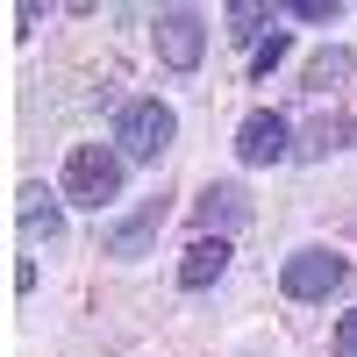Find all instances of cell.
<instances>
[{"instance_id":"cell-1","label":"cell","mask_w":357,"mask_h":357,"mask_svg":"<svg viewBox=\"0 0 357 357\" xmlns=\"http://www.w3.org/2000/svg\"><path fill=\"white\" fill-rule=\"evenodd\" d=\"M172 136H178V114L165 100H129L114 114V143H122V158H136V165H158L172 151Z\"/></svg>"},{"instance_id":"cell-2","label":"cell","mask_w":357,"mask_h":357,"mask_svg":"<svg viewBox=\"0 0 357 357\" xmlns=\"http://www.w3.org/2000/svg\"><path fill=\"white\" fill-rule=\"evenodd\" d=\"M65 200L93 207V215L107 200H122V158H114L107 143H79V151L65 158Z\"/></svg>"},{"instance_id":"cell-3","label":"cell","mask_w":357,"mask_h":357,"mask_svg":"<svg viewBox=\"0 0 357 357\" xmlns=\"http://www.w3.org/2000/svg\"><path fill=\"white\" fill-rule=\"evenodd\" d=\"M343 272H350V264L336 250H293L279 264V286H286V301H329V293L343 286Z\"/></svg>"},{"instance_id":"cell-4","label":"cell","mask_w":357,"mask_h":357,"mask_svg":"<svg viewBox=\"0 0 357 357\" xmlns=\"http://www.w3.org/2000/svg\"><path fill=\"white\" fill-rule=\"evenodd\" d=\"M200 50H207V22H200L193 8H165V15H158V57H165L172 72H193Z\"/></svg>"},{"instance_id":"cell-5","label":"cell","mask_w":357,"mask_h":357,"mask_svg":"<svg viewBox=\"0 0 357 357\" xmlns=\"http://www.w3.org/2000/svg\"><path fill=\"white\" fill-rule=\"evenodd\" d=\"M293 151V136H286V122H279V114H243V129H236V158H243V165H279Z\"/></svg>"},{"instance_id":"cell-6","label":"cell","mask_w":357,"mask_h":357,"mask_svg":"<svg viewBox=\"0 0 357 357\" xmlns=\"http://www.w3.org/2000/svg\"><path fill=\"white\" fill-rule=\"evenodd\" d=\"M165 215H172V200H143L129 222H114V229L100 236V243H107V257H143V250H151V236L165 229Z\"/></svg>"},{"instance_id":"cell-7","label":"cell","mask_w":357,"mask_h":357,"mask_svg":"<svg viewBox=\"0 0 357 357\" xmlns=\"http://www.w3.org/2000/svg\"><path fill=\"white\" fill-rule=\"evenodd\" d=\"M222 272H229V236H193L186 257H178V286L200 293V286H215Z\"/></svg>"},{"instance_id":"cell-8","label":"cell","mask_w":357,"mask_h":357,"mask_svg":"<svg viewBox=\"0 0 357 357\" xmlns=\"http://www.w3.org/2000/svg\"><path fill=\"white\" fill-rule=\"evenodd\" d=\"M193 215H200V236H222V229H243V222H250V193H243V186H207Z\"/></svg>"},{"instance_id":"cell-9","label":"cell","mask_w":357,"mask_h":357,"mask_svg":"<svg viewBox=\"0 0 357 357\" xmlns=\"http://www.w3.org/2000/svg\"><path fill=\"white\" fill-rule=\"evenodd\" d=\"M15 222H22V236H43V243H50V236H57V222H65V215H57V193L29 178V186L15 193Z\"/></svg>"},{"instance_id":"cell-10","label":"cell","mask_w":357,"mask_h":357,"mask_svg":"<svg viewBox=\"0 0 357 357\" xmlns=\"http://www.w3.org/2000/svg\"><path fill=\"white\" fill-rule=\"evenodd\" d=\"M350 72H357V57H350V50L336 43V50H321V57H307V79H301V86H307V93H329V86H343Z\"/></svg>"},{"instance_id":"cell-11","label":"cell","mask_w":357,"mask_h":357,"mask_svg":"<svg viewBox=\"0 0 357 357\" xmlns=\"http://www.w3.org/2000/svg\"><path fill=\"white\" fill-rule=\"evenodd\" d=\"M350 143V122L343 114H321V122L307 129V143H301V158H329V151H343Z\"/></svg>"},{"instance_id":"cell-12","label":"cell","mask_w":357,"mask_h":357,"mask_svg":"<svg viewBox=\"0 0 357 357\" xmlns=\"http://www.w3.org/2000/svg\"><path fill=\"white\" fill-rule=\"evenodd\" d=\"M264 22H272V8H257V0H236V8H229V36H236V43H257V36H264Z\"/></svg>"},{"instance_id":"cell-13","label":"cell","mask_w":357,"mask_h":357,"mask_svg":"<svg viewBox=\"0 0 357 357\" xmlns=\"http://www.w3.org/2000/svg\"><path fill=\"white\" fill-rule=\"evenodd\" d=\"M286 50H293V43H286V29H272V43H257V57H250V72H257V79H272V65H279Z\"/></svg>"},{"instance_id":"cell-14","label":"cell","mask_w":357,"mask_h":357,"mask_svg":"<svg viewBox=\"0 0 357 357\" xmlns=\"http://www.w3.org/2000/svg\"><path fill=\"white\" fill-rule=\"evenodd\" d=\"M301 22H336V0H286Z\"/></svg>"},{"instance_id":"cell-15","label":"cell","mask_w":357,"mask_h":357,"mask_svg":"<svg viewBox=\"0 0 357 357\" xmlns=\"http://www.w3.org/2000/svg\"><path fill=\"white\" fill-rule=\"evenodd\" d=\"M336 350H343V357H357V314H343V321H336Z\"/></svg>"}]
</instances>
